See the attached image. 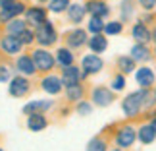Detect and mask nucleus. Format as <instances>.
Segmentation results:
<instances>
[{
  "label": "nucleus",
  "instance_id": "44",
  "mask_svg": "<svg viewBox=\"0 0 156 151\" xmlns=\"http://www.w3.org/2000/svg\"><path fill=\"white\" fill-rule=\"evenodd\" d=\"M154 52H156V49H154Z\"/></svg>",
  "mask_w": 156,
  "mask_h": 151
},
{
  "label": "nucleus",
  "instance_id": "25",
  "mask_svg": "<svg viewBox=\"0 0 156 151\" xmlns=\"http://www.w3.org/2000/svg\"><path fill=\"white\" fill-rule=\"evenodd\" d=\"M58 62L64 66V68H68V66H73V54H71V51H68V49H58Z\"/></svg>",
  "mask_w": 156,
  "mask_h": 151
},
{
  "label": "nucleus",
  "instance_id": "10",
  "mask_svg": "<svg viewBox=\"0 0 156 151\" xmlns=\"http://www.w3.org/2000/svg\"><path fill=\"white\" fill-rule=\"evenodd\" d=\"M8 89H10V95H14V97H23V95L29 91V81L25 77L17 76V77H14V80L10 81Z\"/></svg>",
  "mask_w": 156,
  "mask_h": 151
},
{
  "label": "nucleus",
  "instance_id": "29",
  "mask_svg": "<svg viewBox=\"0 0 156 151\" xmlns=\"http://www.w3.org/2000/svg\"><path fill=\"white\" fill-rule=\"evenodd\" d=\"M48 8H50V12H54V14H60V12L69 8V0H50Z\"/></svg>",
  "mask_w": 156,
  "mask_h": 151
},
{
  "label": "nucleus",
  "instance_id": "33",
  "mask_svg": "<svg viewBox=\"0 0 156 151\" xmlns=\"http://www.w3.org/2000/svg\"><path fill=\"white\" fill-rule=\"evenodd\" d=\"M33 39H35V33H33V31H29V29H25V31H21L20 35H17V41H20L21 45H29V43H33Z\"/></svg>",
  "mask_w": 156,
  "mask_h": 151
},
{
  "label": "nucleus",
  "instance_id": "36",
  "mask_svg": "<svg viewBox=\"0 0 156 151\" xmlns=\"http://www.w3.org/2000/svg\"><path fill=\"white\" fill-rule=\"evenodd\" d=\"M12 76V72L6 68V66H0V81H8Z\"/></svg>",
  "mask_w": 156,
  "mask_h": 151
},
{
  "label": "nucleus",
  "instance_id": "23",
  "mask_svg": "<svg viewBox=\"0 0 156 151\" xmlns=\"http://www.w3.org/2000/svg\"><path fill=\"white\" fill-rule=\"evenodd\" d=\"M17 68H20V72H23V74H27V76H31L35 74V64H33V60L31 56H20L17 58Z\"/></svg>",
  "mask_w": 156,
  "mask_h": 151
},
{
  "label": "nucleus",
  "instance_id": "37",
  "mask_svg": "<svg viewBox=\"0 0 156 151\" xmlns=\"http://www.w3.org/2000/svg\"><path fill=\"white\" fill-rule=\"evenodd\" d=\"M139 4H141L147 12H151L154 6H156V0H139Z\"/></svg>",
  "mask_w": 156,
  "mask_h": 151
},
{
  "label": "nucleus",
  "instance_id": "26",
  "mask_svg": "<svg viewBox=\"0 0 156 151\" xmlns=\"http://www.w3.org/2000/svg\"><path fill=\"white\" fill-rule=\"evenodd\" d=\"M25 23L27 21H21V20H12L8 23V35H14V37H17L21 31H25Z\"/></svg>",
  "mask_w": 156,
  "mask_h": 151
},
{
  "label": "nucleus",
  "instance_id": "9",
  "mask_svg": "<svg viewBox=\"0 0 156 151\" xmlns=\"http://www.w3.org/2000/svg\"><path fill=\"white\" fill-rule=\"evenodd\" d=\"M85 10L91 12L93 17H102V20H104L108 14H110V8H108V4L102 2V0H91V2H87Z\"/></svg>",
  "mask_w": 156,
  "mask_h": 151
},
{
  "label": "nucleus",
  "instance_id": "34",
  "mask_svg": "<svg viewBox=\"0 0 156 151\" xmlns=\"http://www.w3.org/2000/svg\"><path fill=\"white\" fill-rule=\"evenodd\" d=\"M123 87H125V77L122 74L114 76V80H112V91H122Z\"/></svg>",
  "mask_w": 156,
  "mask_h": 151
},
{
  "label": "nucleus",
  "instance_id": "6",
  "mask_svg": "<svg viewBox=\"0 0 156 151\" xmlns=\"http://www.w3.org/2000/svg\"><path fill=\"white\" fill-rule=\"evenodd\" d=\"M102 58L98 56V54H87L85 58H83V74L89 76V74H97V72L102 70Z\"/></svg>",
  "mask_w": 156,
  "mask_h": 151
},
{
  "label": "nucleus",
  "instance_id": "21",
  "mask_svg": "<svg viewBox=\"0 0 156 151\" xmlns=\"http://www.w3.org/2000/svg\"><path fill=\"white\" fill-rule=\"evenodd\" d=\"M85 6H81V4H71L69 8H68V17H69V21H73V23H81L83 21V17H85Z\"/></svg>",
  "mask_w": 156,
  "mask_h": 151
},
{
  "label": "nucleus",
  "instance_id": "11",
  "mask_svg": "<svg viewBox=\"0 0 156 151\" xmlns=\"http://www.w3.org/2000/svg\"><path fill=\"white\" fill-rule=\"evenodd\" d=\"M68 45L71 47V49H79V47H83L87 43V31L85 29H73V31H69L68 33Z\"/></svg>",
  "mask_w": 156,
  "mask_h": 151
},
{
  "label": "nucleus",
  "instance_id": "41",
  "mask_svg": "<svg viewBox=\"0 0 156 151\" xmlns=\"http://www.w3.org/2000/svg\"><path fill=\"white\" fill-rule=\"evenodd\" d=\"M112 151H123V149H119V147H116V149H112Z\"/></svg>",
  "mask_w": 156,
  "mask_h": 151
},
{
  "label": "nucleus",
  "instance_id": "30",
  "mask_svg": "<svg viewBox=\"0 0 156 151\" xmlns=\"http://www.w3.org/2000/svg\"><path fill=\"white\" fill-rule=\"evenodd\" d=\"M133 0H122V20L127 21L131 16H133Z\"/></svg>",
  "mask_w": 156,
  "mask_h": 151
},
{
  "label": "nucleus",
  "instance_id": "2",
  "mask_svg": "<svg viewBox=\"0 0 156 151\" xmlns=\"http://www.w3.org/2000/svg\"><path fill=\"white\" fill-rule=\"evenodd\" d=\"M135 140H137V130L133 128V126L125 124V126H122V128H118V132H116V143H118L119 149L131 147L135 143Z\"/></svg>",
  "mask_w": 156,
  "mask_h": 151
},
{
  "label": "nucleus",
  "instance_id": "13",
  "mask_svg": "<svg viewBox=\"0 0 156 151\" xmlns=\"http://www.w3.org/2000/svg\"><path fill=\"white\" fill-rule=\"evenodd\" d=\"M46 21V14L43 8H29L27 10V23H31L33 27H39Z\"/></svg>",
  "mask_w": 156,
  "mask_h": 151
},
{
  "label": "nucleus",
  "instance_id": "15",
  "mask_svg": "<svg viewBox=\"0 0 156 151\" xmlns=\"http://www.w3.org/2000/svg\"><path fill=\"white\" fill-rule=\"evenodd\" d=\"M50 107H52V101H33L23 107V112L25 114H43V111H48Z\"/></svg>",
  "mask_w": 156,
  "mask_h": 151
},
{
  "label": "nucleus",
  "instance_id": "28",
  "mask_svg": "<svg viewBox=\"0 0 156 151\" xmlns=\"http://www.w3.org/2000/svg\"><path fill=\"white\" fill-rule=\"evenodd\" d=\"M106 140H102V138H93L87 143V151H106Z\"/></svg>",
  "mask_w": 156,
  "mask_h": 151
},
{
  "label": "nucleus",
  "instance_id": "17",
  "mask_svg": "<svg viewBox=\"0 0 156 151\" xmlns=\"http://www.w3.org/2000/svg\"><path fill=\"white\" fill-rule=\"evenodd\" d=\"M152 54H151V51H148V47L147 45H133L131 47V58L135 60V62H147L148 58H151Z\"/></svg>",
  "mask_w": 156,
  "mask_h": 151
},
{
  "label": "nucleus",
  "instance_id": "43",
  "mask_svg": "<svg viewBox=\"0 0 156 151\" xmlns=\"http://www.w3.org/2000/svg\"><path fill=\"white\" fill-rule=\"evenodd\" d=\"M0 151H2V147H0Z\"/></svg>",
  "mask_w": 156,
  "mask_h": 151
},
{
  "label": "nucleus",
  "instance_id": "4",
  "mask_svg": "<svg viewBox=\"0 0 156 151\" xmlns=\"http://www.w3.org/2000/svg\"><path fill=\"white\" fill-rule=\"evenodd\" d=\"M37 41L41 45H52L54 41H56V31H54V27H52V23L50 21H44L43 25H39L37 27Z\"/></svg>",
  "mask_w": 156,
  "mask_h": 151
},
{
  "label": "nucleus",
  "instance_id": "18",
  "mask_svg": "<svg viewBox=\"0 0 156 151\" xmlns=\"http://www.w3.org/2000/svg\"><path fill=\"white\" fill-rule=\"evenodd\" d=\"M43 89L46 93H52V95H56L62 91V80L56 76H46L44 80H43Z\"/></svg>",
  "mask_w": 156,
  "mask_h": 151
},
{
  "label": "nucleus",
  "instance_id": "5",
  "mask_svg": "<svg viewBox=\"0 0 156 151\" xmlns=\"http://www.w3.org/2000/svg\"><path fill=\"white\" fill-rule=\"evenodd\" d=\"M114 101V91L104 85H98L93 89V103L97 107H108Z\"/></svg>",
  "mask_w": 156,
  "mask_h": 151
},
{
  "label": "nucleus",
  "instance_id": "38",
  "mask_svg": "<svg viewBox=\"0 0 156 151\" xmlns=\"http://www.w3.org/2000/svg\"><path fill=\"white\" fill-rule=\"evenodd\" d=\"M16 2H14V0H0V6H2V10L4 8H10V6H14Z\"/></svg>",
  "mask_w": 156,
  "mask_h": 151
},
{
  "label": "nucleus",
  "instance_id": "39",
  "mask_svg": "<svg viewBox=\"0 0 156 151\" xmlns=\"http://www.w3.org/2000/svg\"><path fill=\"white\" fill-rule=\"evenodd\" d=\"M152 41H156V27L152 29Z\"/></svg>",
  "mask_w": 156,
  "mask_h": 151
},
{
  "label": "nucleus",
  "instance_id": "45",
  "mask_svg": "<svg viewBox=\"0 0 156 151\" xmlns=\"http://www.w3.org/2000/svg\"><path fill=\"white\" fill-rule=\"evenodd\" d=\"M154 95H156V91H154Z\"/></svg>",
  "mask_w": 156,
  "mask_h": 151
},
{
  "label": "nucleus",
  "instance_id": "12",
  "mask_svg": "<svg viewBox=\"0 0 156 151\" xmlns=\"http://www.w3.org/2000/svg\"><path fill=\"white\" fill-rule=\"evenodd\" d=\"M135 77H137V83H139L143 89H148L154 83V72L151 68H147V66H143V68L137 70Z\"/></svg>",
  "mask_w": 156,
  "mask_h": 151
},
{
  "label": "nucleus",
  "instance_id": "40",
  "mask_svg": "<svg viewBox=\"0 0 156 151\" xmlns=\"http://www.w3.org/2000/svg\"><path fill=\"white\" fill-rule=\"evenodd\" d=\"M151 124H152V128L156 130V118H152V122H151Z\"/></svg>",
  "mask_w": 156,
  "mask_h": 151
},
{
  "label": "nucleus",
  "instance_id": "20",
  "mask_svg": "<svg viewBox=\"0 0 156 151\" xmlns=\"http://www.w3.org/2000/svg\"><path fill=\"white\" fill-rule=\"evenodd\" d=\"M0 45H2V49L8 54H16V52L21 51V43L17 41V37H14V35H6Z\"/></svg>",
  "mask_w": 156,
  "mask_h": 151
},
{
  "label": "nucleus",
  "instance_id": "32",
  "mask_svg": "<svg viewBox=\"0 0 156 151\" xmlns=\"http://www.w3.org/2000/svg\"><path fill=\"white\" fill-rule=\"evenodd\" d=\"M81 97H83V87L81 85L68 87V99L69 101H81Z\"/></svg>",
  "mask_w": 156,
  "mask_h": 151
},
{
  "label": "nucleus",
  "instance_id": "8",
  "mask_svg": "<svg viewBox=\"0 0 156 151\" xmlns=\"http://www.w3.org/2000/svg\"><path fill=\"white\" fill-rule=\"evenodd\" d=\"M131 35H133V39H135L139 45H147L148 41L152 39V33L148 31V27H147L143 21L135 23V25H133V29H131Z\"/></svg>",
  "mask_w": 156,
  "mask_h": 151
},
{
  "label": "nucleus",
  "instance_id": "22",
  "mask_svg": "<svg viewBox=\"0 0 156 151\" xmlns=\"http://www.w3.org/2000/svg\"><path fill=\"white\" fill-rule=\"evenodd\" d=\"M27 126L31 132H41L46 128V118L43 114H29V120H27Z\"/></svg>",
  "mask_w": 156,
  "mask_h": 151
},
{
  "label": "nucleus",
  "instance_id": "24",
  "mask_svg": "<svg viewBox=\"0 0 156 151\" xmlns=\"http://www.w3.org/2000/svg\"><path fill=\"white\" fill-rule=\"evenodd\" d=\"M118 68L122 74H129L135 70V60L131 56H118Z\"/></svg>",
  "mask_w": 156,
  "mask_h": 151
},
{
  "label": "nucleus",
  "instance_id": "19",
  "mask_svg": "<svg viewBox=\"0 0 156 151\" xmlns=\"http://www.w3.org/2000/svg\"><path fill=\"white\" fill-rule=\"evenodd\" d=\"M25 10V6H23L21 2H16L14 6H10V8H4V10H0V21H10V20H14V17L17 14H21V12Z\"/></svg>",
  "mask_w": 156,
  "mask_h": 151
},
{
  "label": "nucleus",
  "instance_id": "31",
  "mask_svg": "<svg viewBox=\"0 0 156 151\" xmlns=\"http://www.w3.org/2000/svg\"><path fill=\"white\" fill-rule=\"evenodd\" d=\"M122 29H123L122 21H108L104 25V33L106 35H118V33H122Z\"/></svg>",
  "mask_w": 156,
  "mask_h": 151
},
{
  "label": "nucleus",
  "instance_id": "27",
  "mask_svg": "<svg viewBox=\"0 0 156 151\" xmlns=\"http://www.w3.org/2000/svg\"><path fill=\"white\" fill-rule=\"evenodd\" d=\"M104 20L102 17H91V21H89V31H93L94 35H100L104 31Z\"/></svg>",
  "mask_w": 156,
  "mask_h": 151
},
{
  "label": "nucleus",
  "instance_id": "14",
  "mask_svg": "<svg viewBox=\"0 0 156 151\" xmlns=\"http://www.w3.org/2000/svg\"><path fill=\"white\" fill-rule=\"evenodd\" d=\"M137 138L141 140V143L148 145V143H152L156 140V130L152 128V124H143L141 128L137 130Z\"/></svg>",
  "mask_w": 156,
  "mask_h": 151
},
{
  "label": "nucleus",
  "instance_id": "16",
  "mask_svg": "<svg viewBox=\"0 0 156 151\" xmlns=\"http://www.w3.org/2000/svg\"><path fill=\"white\" fill-rule=\"evenodd\" d=\"M87 43H89V49H91L94 54H100V52H104L108 49V41H106V37L102 33H100V35H93Z\"/></svg>",
  "mask_w": 156,
  "mask_h": 151
},
{
  "label": "nucleus",
  "instance_id": "35",
  "mask_svg": "<svg viewBox=\"0 0 156 151\" xmlns=\"http://www.w3.org/2000/svg\"><path fill=\"white\" fill-rule=\"evenodd\" d=\"M91 111H93V107L89 105V103H85V101L77 105V112H79V114H85V116H87V114H91Z\"/></svg>",
  "mask_w": 156,
  "mask_h": 151
},
{
  "label": "nucleus",
  "instance_id": "3",
  "mask_svg": "<svg viewBox=\"0 0 156 151\" xmlns=\"http://www.w3.org/2000/svg\"><path fill=\"white\" fill-rule=\"evenodd\" d=\"M33 64H35V68H37L39 72H48L52 70V66H54V56L50 52H46L44 49H37V51H33Z\"/></svg>",
  "mask_w": 156,
  "mask_h": 151
},
{
  "label": "nucleus",
  "instance_id": "7",
  "mask_svg": "<svg viewBox=\"0 0 156 151\" xmlns=\"http://www.w3.org/2000/svg\"><path fill=\"white\" fill-rule=\"evenodd\" d=\"M81 77H85V74H81L79 68H75V66H68V68H64V72H62V83L66 87L79 85Z\"/></svg>",
  "mask_w": 156,
  "mask_h": 151
},
{
  "label": "nucleus",
  "instance_id": "1",
  "mask_svg": "<svg viewBox=\"0 0 156 151\" xmlns=\"http://www.w3.org/2000/svg\"><path fill=\"white\" fill-rule=\"evenodd\" d=\"M122 108H123L125 116H137V114L141 112V108H143V93H141V89L135 91V93H129L127 97L122 101Z\"/></svg>",
  "mask_w": 156,
  "mask_h": 151
},
{
  "label": "nucleus",
  "instance_id": "42",
  "mask_svg": "<svg viewBox=\"0 0 156 151\" xmlns=\"http://www.w3.org/2000/svg\"><path fill=\"white\" fill-rule=\"evenodd\" d=\"M39 2H46V0H39Z\"/></svg>",
  "mask_w": 156,
  "mask_h": 151
}]
</instances>
